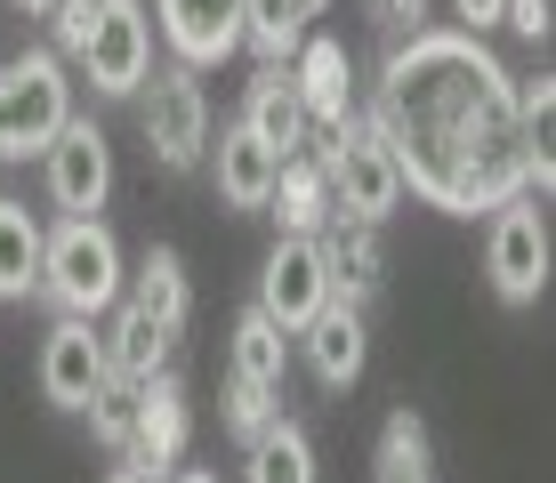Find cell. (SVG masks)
Returning a JSON list of instances; mask_svg holds the SVG:
<instances>
[{
  "label": "cell",
  "mask_w": 556,
  "mask_h": 483,
  "mask_svg": "<svg viewBox=\"0 0 556 483\" xmlns=\"http://www.w3.org/2000/svg\"><path fill=\"white\" fill-rule=\"evenodd\" d=\"M235 122L251 129L258 145H275L282 162L315 145V122H306V105H299V89H291V65H258V81L242 89V113H235Z\"/></svg>",
  "instance_id": "15"
},
{
  "label": "cell",
  "mask_w": 556,
  "mask_h": 483,
  "mask_svg": "<svg viewBox=\"0 0 556 483\" xmlns=\"http://www.w3.org/2000/svg\"><path fill=\"white\" fill-rule=\"evenodd\" d=\"M315 162H323V186H331V209L339 218H363V226H388L404 209V169L395 153L363 129V113L331 138H315Z\"/></svg>",
  "instance_id": "4"
},
{
  "label": "cell",
  "mask_w": 556,
  "mask_h": 483,
  "mask_svg": "<svg viewBox=\"0 0 556 483\" xmlns=\"http://www.w3.org/2000/svg\"><path fill=\"white\" fill-rule=\"evenodd\" d=\"M323 9H331V0H242V49H251L258 65H291V49L315 33Z\"/></svg>",
  "instance_id": "20"
},
{
  "label": "cell",
  "mask_w": 556,
  "mask_h": 483,
  "mask_svg": "<svg viewBox=\"0 0 556 483\" xmlns=\"http://www.w3.org/2000/svg\"><path fill=\"white\" fill-rule=\"evenodd\" d=\"M41 209H25V202H0V298H33L41 290Z\"/></svg>",
  "instance_id": "23"
},
{
  "label": "cell",
  "mask_w": 556,
  "mask_h": 483,
  "mask_svg": "<svg viewBox=\"0 0 556 483\" xmlns=\"http://www.w3.org/2000/svg\"><path fill=\"white\" fill-rule=\"evenodd\" d=\"M41 186H49V209L56 218H98L105 193H113V145L98 122L65 113V129L41 145Z\"/></svg>",
  "instance_id": "7"
},
{
  "label": "cell",
  "mask_w": 556,
  "mask_h": 483,
  "mask_svg": "<svg viewBox=\"0 0 556 483\" xmlns=\"http://www.w3.org/2000/svg\"><path fill=\"white\" fill-rule=\"evenodd\" d=\"M202 162H210V178H218V202H226V209H266L282 153L258 145L242 122H226V129H210V153H202Z\"/></svg>",
  "instance_id": "14"
},
{
  "label": "cell",
  "mask_w": 556,
  "mask_h": 483,
  "mask_svg": "<svg viewBox=\"0 0 556 483\" xmlns=\"http://www.w3.org/2000/svg\"><path fill=\"white\" fill-rule=\"evenodd\" d=\"M299 346H306V371H315L323 386H355V379H363V355H371V339H363V306L331 298V306L299 331Z\"/></svg>",
  "instance_id": "17"
},
{
  "label": "cell",
  "mask_w": 556,
  "mask_h": 483,
  "mask_svg": "<svg viewBox=\"0 0 556 483\" xmlns=\"http://www.w3.org/2000/svg\"><path fill=\"white\" fill-rule=\"evenodd\" d=\"M371 483H435V452H428V419L419 411H388L371 452Z\"/></svg>",
  "instance_id": "24"
},
{
  "label": "cell",
  "mask_w": 556,
  "mask_h": 483,
  "mask_svg": "<svg viewBox=\"0 0 556 483\" xmlns=\"http://www.w3.org/2000/svg\"><path fill=\"white\" fill-rule=\"evenodd\" d=\"M501 9H508V0H452L459 33H492V25H501Z\"/></svg>",
  "instance_id": "31"
},
{
  "label": "cell",
  "mask_w": 556,
  "mask_h": 483,
  "mask_svg": "<svg viewBox=\"0 0 556 483\" xmlns=\"http://www.w3.org/2000/svg\"><path fill=\"white\" fill-rule=\"evenodd\" d=\"M81 411H89V435H98L105 452L122 459V452H129V419H138V379H105L98 395L81 403Z\"/></svg>",
  "instance_id": "26"
},
{
  "label": "cell",
  "mask_w": 556,
  "mask_h": 483,
  "mask_svg": "<svg viewBox=\"0 0 556 483\" xmlns=\"http://www.w3.org/2000/svg\"><path fill=\"white\" fill-rule=\"evenodd\" d=\"M122 298L138 306V315H153L169 339H186V315H194V290H186V258L169 242H153L138 266H129V282H122Z\"/></svg>",
  "instance_id": "18"
},
{
  "label": "cell",
  "mask_w": 556,
  "mask_h": 483,
  "mask_svg": "<svg viewBox=\"0 0 556 483\" xmlns=\"http://www.w3.org/2000/svg\"><path fill=\"white\" fill-rule=\"evenodd\" d=\"M484 275L508 306H532L548 290V218H541V193H508L492 209V234H484Z\"/></svg>",
  "instance_id": "6"
},
{
  "label": "cell",
  "mask_w": 556,
  "mask_h": 483,
  "mask_svg": "<svg viewBox=\"0 0 556 483\" xmlns=\"http://www.w3.org/2000/svg\"><path fill=\"white\" fill-rule=\"evenodd\" d=\"M105 483H153V475H146V468H129V459H122V468H113Z\"/></svg>",
  "instance_id": "32"
},
{
  "label": "cell",
  "mask_w": 556,
  "mask_h": 483,
  "mask_svg": "<svg viewBox=\"0 0 556 483\" xmlns=\"http://www.w3.org/2000/svg\"><path fill=\"white\" fill-rule=\"evenodd\" d=\"M153 25L178 65H226L242 49V0H153Z\"/></svg>",
  "instance_id": "12"
},
{
  "label": "cell",
  "mask_w": 556,
  "mask_h": 483,
  "mask_svg": "<svg viewBox=\"0 0 556 483\" xmlns=\"http://www.w3.org/2000/svg\"><path fill=\"white\" fill-rule=\"evenodd\" d=\"M113 379V363H105V331L89 315H56L49 322V339H41V395L56 403V411H81L89 395Z\"/></svg>",
  "instance_id": "11"
},
{
  "label": "cell",
  "mask_w": 556,
  "mask_h": 483,
  "mask_svg": "<svg viewBox=\"0 0 556 483\" xmlns=\"http://www.w3.org/2000/svg\"><path fill=\"white\" fill-rule=\"evenodd\" d=\"M266 209H275V226H282V234H323V226L339 218V209H331V186H323L315 145L291 153V162L275 169V193H266Z\"/></svg>",
  "instance_id": "19"
},
{
  "label": "cell",
  "mask_w": 556,
  "mask_h": 483,
  "mask_svg": "<svg viewBox=\"0 0 556 483\" xmlns=\"http://www.w3.org/2000/svg\"><path fill=\"white\" fill-rule=\"evenodd\" d=\"M129 282V258L122 242H113L105 218H56L41 234V290L33 298H49L56 315H113V298H122Z\"/></svg>",
  "instance_id": "2"
},
{
  "label": "cell",
  "mask_w": 556,
  "mask_h": 483,
  "mask_svg": "<svg viewBox=\"0 0 556 483\" xmlns=\"http://www.w3.org/2000/svg\"><path fill=\"white\" fill-rule=\"evenodd\" d=\"M186 435H194V411H186V386L169 379V371H153L138 379V419H129V468H146L153 483H169L178 475V459H186Z\"/></svg>",
  "instance_id": "10"
},
{
  "label": "cell",
  "mask_w": 556,
  "mask_h": 483,
  "mask_svg": "<svg viewBox=\"0 0 556 483\" xmlns=\"http://www.w3.org/2000/svg\"><path fill=\"white\" fill-rule=\"evenodd\" d=\"M169 339L153 315H138L129 298H113V331H105V363H113V379H153V371H169Z\"/></svg>",
  "instance_id": "22"
},
{
  "label": "cell",
  "mask_w": 556,
  "mask_h": 483,
  "mask_svg": "<svg viewBox=\"0 0 556 483\" xmlns=\"http://www.w3.org/2000/svg\"><path fill=\"white\" fill-rule=\"evenodd\" d=\"M282 411V386H258V379H226V428H235L242 443H251L266 419Z\"/></svg>",
  "instance_id": "27"
},
{
  "label": "cell",
  "mask_w": 556,
  "mask_h": 483,
  "mask_svg": "<svg viewBox=\"0 0 556 483\" xmlns=\"http://www.w3.org/2000/svg\"><path fill=\"white\" fill-rule=\"evenodd\" d=\"M323 306H331V266H323L315 234H282L258 266V315L275 322L282 339H299Z\"/></svg>",
  "instance_id": "9"
},
{
  "label": "cell",
  "mask_w": 556,
  "mask_h": 483,
  "mask_svg": "<svg viewBox=\"0 0 556 483\" xmlns=\"http://www.w3.org/2000/svg\"><path fill=\"white\" fill-rule=\"evenodd\" d=\"M49 49L56 56H81V41H89V25H98V0H49Z\"/></svg>",
  "instance_id": "28"
},
{
  "label": "cell",
  "mask_w": 556,
  "mask_h": 483,
  "mask_svg": "<svg viewBox=\"0 0 556 483\" xmlns=\"http://www.w3.org/2000/svg\"><path fill=\"white\" fill-rule=\"evenodd\" d=\"M138 97H146V153L153 162L162 169H202V153H210V97L194 81V65L146 73Z\"/></svg>",
  "instance_id": "5"
},
{
  "label": "cell",
  "mask_w": 556,
  "mask_h": 483,
  "mask_svg": "<svg viewBox=\"0 0 556 483\" xmlns=\"http://www.w3.org/2000/svg\"><path fill=\"white\" fill-rule=\"evenodd\" d=\"M282 355H291V339L275 331V322L258 315H242L235 322V379H258V386H282Z\"/></svg>",
  "instance_id": "25"
},
{
  "label": "cell",
  "mask_w": 556,
  "mask_h": 483,
  "mask_svg": "<svg viewBox=\"0 0 556 483\" xmlns=\"http://www.w3.org/2000/svg\"><path fill=\"white\" fill-rule=\"evenodd\" d=\"M363 129L395 153L404 193L476 218L508 193H548V153L508 105V65L476 33H428L388 49Z\"/></svg>",
  "instance_id": "1"
},
{
  "label": "cell",
  "mask_w": 556,
  "mask_h": 483,
  "mask_svg": "<svg viewBox=\"0 0 556 483\" xmlns=\"http://www.w3.org/2000/svg\"><path fill=\"white\" fill-rule=\"evenodd\" d=\"M501 25L516 33V41H548V0H508Z\"/></svg>",
  "instance_id": "30"
},
{
  "label": "cell",
  "mask_w": 556,
  "mask_h": 483,
  "mask_svg": "<svg viewBox=\"0 0 556 483\" xmlns=\"http://www.w3.org/2000/svg\"><path fill=\"white\" fill-rule=\"evenodd\" d=\"M169 483H218V475H210V468H178V475H169Z\"/></svg>",
  "instance_id": "33"
},
{
  "label": "cell",
  "mask_w": 556,
  "mask_h": 483,
  "mask_svg": "<svg viewBox=\"0 0 556 483\" xmlns=\"http://www.w3.org/2000/svg\"><path fill=\"white\" fill-rule=\"evenodd\" d=\"M73 113V81L56 49H25L0 65V162H33Z\"/></svg>",
  "instance_id": "3"
},
{
  "label": "cell",
  "mask_w": 556,
  "mask_h": 483,
  "mask_svg": "<svg viewBox=\"0 0 556 483\" xmlns=\"http://www.w3.org/2000/svg\"><path fill=\"white\" fill-rule=\"evenodd\" d=\"M291 89L306 105V122H315V138H331V129L355 122V65L339 41H323V33H306L291 49Z\"/></svg>",
  "instance_id": "13"
},
{
  "label": "cell",
  "mask_w": 556,
  "mask_h": 483,
  "mask_svg": "<svg viewBox=\"0 0 556 483\" xmlns=\"http://www.w3.org/2000/svg\"><path fill=\"white\" fill-rule=\"evenodd\" d=\"M363 9H371V25L388 33V49H395V41H412V33L428 25V0H363Z\"/></svg>",
  "instance_id": "29"
},
{
  "label": "cell",
  "mask_w": 556,
  "mask_h": 483,
  "mask_svg": "<svg viewBox=\"0 0 556 483\" xmlns=\"http://www.w3.org/2000/svg\"><path fill=\"white\" fill-rule=\"evenodd\" d=\"M16 9H33V16H41V9H49V0H16Z\"/></svg>",
  "instance_id": "34"
},
{
  "label": "cell",
  "mask_w": 556,
  "mask_h": 483,
  "mask_svg": "<svg viewBox=\"0 0 556 483\" xmlns=\"http://www.w3.org/2000/svg\"><path fill=\"white\" fill-rule=\"evenodd\" d=\"M242 483H315V435L299 419H266L251 435V459H242Z\"/></svg>",
  "instance_id": "21"
},
{
  "label": "cell",
  "mask_w": 556,
  "mask_h": 483,
  "mask_svg": "<svg viewBox=\"0 0 556 483\" xmlns=\"http://www.w3.org/2000/svg\"><path fill=\"white\" fill-rule=\"evenodd\" d=\"M315 250H323V266H331V298H348V306H371L379 298V282H388V242H379V226L331 218L315 234Z\"/></svg>",
  "instance_id": "16"
},
{
  "label": "cell",
  "mask_w": 556,
  "mask_h": 483,
  "mask_svg": "<svg viewBox=\"0 0 556 483\" xmlns=\"http://www.w3.org/2000/svg\"><path fill=\"white\" fill-rule=\"evenodd\" d=\"M73 65L89 73L98 97H138V81L153 73V9L146 0H98V25Z\"/></svg>",
  "instance_id": "8"
}]
</instances>
